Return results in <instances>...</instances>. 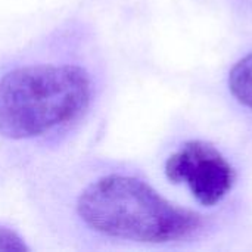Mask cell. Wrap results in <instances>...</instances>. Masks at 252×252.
Masks as SVG:
<instances>
[{
  "label": "cell",
  "mask_w": 252,
  "mask_h": 252,
  "mask_svg": "<svg viewBox=\"0 0 252 252\" xmlns=\"http://www.w3.org/2000/svg\"><path fill=\"white\" fill-rule=\"evenodd\" d=\"M75 213L100 236L154 245L188 241L205 223L202 216L170 202L146 182L117 173L89 183L77 198Z\"/></svg>",
  "instance_id": "cell-1"
},
{
  "label": "cell",
  "mask_w": 252,
  "mask_h": 252,
  "mask_svg": "<svg viewBox=\"0 0 252 252\" xmlns=\"http://www.w3.org/2000/svg\"><path fill=\"white\" fill-rule=\"evenodd\" d=\"M92 97L90 74L80 65L16 66L0 78V136L43 137L81 118Z\"/></svg>",
  "instance_id": "cell-2"
},
{
  "label": "cell",
  "mask_w": 252,
  "mask_h": 252,
  "mask_svg": "<svg viewBox=\"0 0 252 252\" xmlns=\"http://www.w3.org/2000/svg\"><path fill=\"white\" fill-rule=\"evenodd\" d=\"M165 176L174 185H186L204 207L220 204L233 189L236 171L211 143L189 140L165 161Z\"/></svg>",
  "instance_id": "cell-3"
},
{
  "label": "cell",
  "mask_w": 252,
  "mask_h": 252,
  "mask_svg": "<svg viewBox=\"0 0 252 252\" xmlns=\"http://www.w3.org/2000/svg\"><path fill=\"white\" fill-rule=\"evenodd\" d=\"M229 90L241 105L252 109V52L239 59L230 69Z\"/></svg>",
  "instance_id": "cell-4"
},
{
  "label": "cell",
  "mask_w": 252,
  "mask_h": 252,
  "mask_svg": "<svg viewBox=\"0 0 252 252\" xmlns=\"http://www.w3.org/2000/svg\"><path fill=\"white\" fill-rule=\"evenodd\" d=\"M0 251L1 252H25L30 247L25 241L12 229L0 226Z\"/></svg>",
  "instance_id": "cell-5"
}]
</instances>
